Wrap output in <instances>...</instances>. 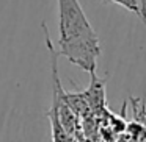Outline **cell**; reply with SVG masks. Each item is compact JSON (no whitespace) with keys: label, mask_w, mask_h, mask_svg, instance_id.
<instances>
[{"label":"cell","mask_w":146,"mask_h":142,"mask_svg":"<svg viewBox=\"0 0 146 142\" xmlns=\"http://www.w3.org/2000/svg\"><path fill=\"white\" fill-rule=\"evenodd\" d=\"M58 56L96 73L101 44L79 0H58Z\"/></svg>","instance_id":"obj_1"},{"label":"cell","mask_w":146,"mask_h":142,"mask_svg":"<svg viewBox=\"0 0 146 142\" xmlns=\"http://www.w3.org/2000/svg\"><path fill=\"white\" fill-rule=\"evenodd\" d=\"M47 119L50 122V128H52V142H74L72 136L63 128V125L60 123L57 116V111L54 108L47 111Z\"/></svg>","instance_id":"obj_2"},{"label":"cell","mask_w":146,"mask_h":142,"mask_svg":"<svg viewBox=\"0 0 146 142\" xmlns=\"http://www.w3.org/2000/svg\"><path fill=\"white\" fill-rule=\"evenodd\" d=\"M99 2H104V3H115L123 7L124 10L130 11V13L137 14V16H141V11H140V0H99Z\"/></svg>","instance_id":"obj_3"},{"label":"cell","mask_w":146,"mask_h":142,"mask_svg":"<svg viewBox=\"0 0 146 142\" xmlns=\"http://www.w3.org/2000/svg\"><path fill=\"white\" fill-rule=\"evenodd\" d=\"M140 11H141L140 19H141V22L145 24V27H146V0H140Z\"/></svg>","instance_id":"obj_4"}]
</instances>
